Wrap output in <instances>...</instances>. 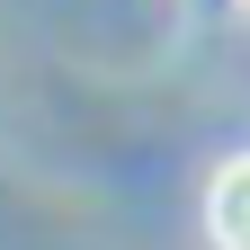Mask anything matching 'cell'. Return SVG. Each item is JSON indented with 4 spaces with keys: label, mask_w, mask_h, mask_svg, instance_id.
Returning <instances> with one entry per match:
<instances>
[{
    "label": "cell",
    "mask_w": 250,
    "mask_h": 250,
    "mask_svg": "<svg viewBox=\"0 0 250 250\" xmlns=\"http://www.w3.org/2000/svg\"><path fill=\"white\" fill-rule=\"evenodd\" d=\"M206 232H214V250H250V152L214 170V188H206Z\"/></svg>",
    "instance_id": "obj_1"
}]
</instances>
